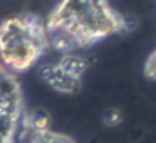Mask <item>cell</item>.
I'll return each mask as SVG.
<instances>
[{
  "label": "cell",
  "mask_w": 156,
  "mask_h": 143,
  "mask_svg": "<svg viewBox=\"0 0 156 143\" xmlns=\"http://www.w3.org/2000/svg\"><path fill=\"white\" fill-rule=\"evenodd\" d=\"M122 26V16L105 0H60L47 22V42L71 51L102 40Z\"/></svg>",
  "instance_id": "6da1fadb"
},
{
  "label": "cell",
  "mask_w": 156,
  "mask_h": 143,
  "mask_svg": "<svg viewBox=\"0 0 156 143\" xmlns=\"http://www.w3.org/2000/svg\"><path fill=\"white\" fill-rule=\"evenodd\" d=\"M47 45V31L38 16L13 15L0 20V64L9 72L31 69Z\"/></svg>",
  "instance_id": "7a4b0ae2"
},
{
  "label": "cell",
  "mask_w": 156,
  "mask_h": 143,
  "mask_svg": "<svg viewBox=\"0 0 156 143\" xmlns=\"http://www.w3.org/2000/svg\"><path fill=\"white\" fill-rule=\"evenodd\" d=\"M22 98L13 72L0 64V143H16L22 131Z\"/></svg>",
  "instance_id": "3957f363"
},
{
  "label": "cell",
  "mask_w": 156,
  "mask_h": 143,
  "mask_svg": "<svg viewBox=\"0 0 156 143\" xmlns=\"http://www.w3.org/2000/svg\"><path fill=\"white\" fill-rule=\"evenodd\" d=\"M85 69V62L78 56H66L58 62L42 67V78L56 91L73 92L80 85V74Z\"/></svg>",
  "instance_id": "277c9868"
},
{
  "label": "cell",
  "mask_w": 156,
  "mask_h": 143,
  "mask_svg": "<svg viewBox=\"0 0 156 143\" xmlns=\"http://www.w3.org/2000/svg\"><path fill=\"white\" fill-rule=\"evenodd\" d=\"M31 143H75V141L71 138L64 136V134L51 132L49 127H47V129H37V131H33Z\"/></svg>",
  "instance_id": "5b68a950"
},
{
  "label": "cell",
  "mask_w": 156,
  "mask_h": 143,
  "mask_svg": "<svg viewBox=\"0 0 156 143\" xmlns=\"http://www.w3.org/2000/svg\"><path fill=\"white\" fill-rule=\"evenodd\" d=\"M104 121H105L107 125H118V123L122 121V112H120L118 109H109V110H105Z\"/></svg>",
  "instance_id": "8992f818"
}]
</instances>
